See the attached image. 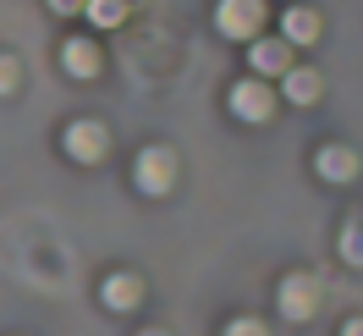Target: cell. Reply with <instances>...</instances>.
<instances>
[{
    "mask_svg": "<svg viewBox=\"0 0 363 336\" xmlns=\"http://www.w3.org/2000/svg\"><path fill=\"white\" fill-rule=\"evenodd\" d=\"M133 177H138V193H149V199H165V193H171V182H177V155H171L165 143H149V149L138 155Z\"/></svg>",
    "mask_w": 363,
    "mask_h": 336,
    "instance_id": "2",
    "label": "cell"
},
{
    "mask_svg": "<svg viewBox=\"0 0 363 336\" xmlns=\"http://www.w3.org/2000/svg\"><path fill=\"white\" fill-rule=\"evenodd\" d=\"M226 336H270V325H259L253 314H242V320H231V325H226Z\"/></svg>",
    "mask_w": 363,
    "mask_h": 336,
    "instance_id": "15",
    "label": "cell"
},
{
    "mask_svg": "<svg viewBox=\"0 0 363 336\" xmlns=\"http://www.w3.org/2000/svg\"><path fill=\"white\" fill-rule=\"evenodd\" d=\"M138 336H165V331H138Z\"/></svg>",
    "mask_w": 363,
    "mask_h": 336,
    "instance_id": "18",
    "label": "cell"
},
{
    "mask_svg": "<svg viewBox=\"0 0 363 336\" xmlns=\"http://www.w3.org/2000/svg\"><path fill=\"white\" fill-rule=\"evenodd\" d=\"M99 298H105V309H116V314L138 309V303H143V276H133V270H116V276H105Z\"/></svg>",
    "mask_w": 363,
    "mask_h": 336,
    "instance_id": "7",
    "label": "cell"
},
{
    "mask_svg": "<svg viewBox=\"0 0 363 336\" xmlns=\"http://www.w3.org/2000/svg\"><path fill=\"white\" fill-rule=\"evenodd\" d=\"M341 336H363V314H358V320H347V331H341Z\"/></svg>",
    "mask_w": 363,
    "mask_h": 336,
    "instance_id": "17",
    "label": "cell"
},
{
    "mask_svg": "<svg viewBox=\"0 0 363 336\" xmlns=\"http://www.w3.org/2000/svg\"><path fill=\"white\" fill-rule=\"evenodd\" d=\"M270 111H275V94H270L264 77H242L231 89V116L237 121H270Z\"/></svg>",
    "mask_w": 363,
    "mask_h": 336,
    "instance_id": "6",
    "label": "cell"
},
{
    "mask_svg": "<svg viewBox=\"0 0 363 336\" xmlns=\"http://www.w3.org/2000/svg\"><path fill=\"white\" fill-rule=\"evenodd\" d=\"M319 33H325V23H319V11L314 6H292V11H281V39L286 45H314Z\"/></svg>",
    "mask_w": 363,
    "mask_h": 336,
    "instance_id": "8",
    "label": "cell"
},
{
    "mask_svg": "<svg viewBox=\"0 0 363 336\" xmlns=\"http://www.w3.org/2000/svg\"><path fill=\"white\" fill-rule=\"evenodd\" d=\"M275 303H281V320L303 325V320L319 309V281H314V276H303V270H292V276L281 281V292H275Z\"/></svg>",
    "mask_w": 363,
    "mask_h": 336,
    "instance_id": "3",
    "label": "cell"
},
{
    "mask_svg": "<svg viewBox=\"0 0 363 336\" xmlns=\"http://www.w3.org/2000/svg\"><path fill=\"white\" fill-rule=\"evenodd\" d=\"M23 83V67H17V55H0V94H17Z\"/></svg>",
    "mask_w": 363,
    "mask_h": 336,
    "instance_id": "14",
    "label": "cell"
},
{
    "mask_svg": "<svg viewBox=\"0 0 363 336\" xmlns=\"http://www.w3.org/2000/svg\"><path fill=\"white\" fill-rule=\"evenodd\" d=\"M248 67L253 77H286L292 72V45L281 33H259V39H248Z\"/></svg>",
    "mask_w": 363,
    "mask_h": 336,
    "instance_id": "5",
    "label": "cell"
},
{
    "mask_svg": "<svg viewBox=\"0 0 363 336\" xmlns=\"http://www.w3.org/2000/svg\"><path fill=\"white\" fill-rule=\"evenodd\" d=\"M314 171H319L325 182H347L352 171H358V155H352L347 143H325V149L314 155Z\"/></svg>",
    "mask_w": 363,
    "mask_h": 336,
    "instance_id": "10",
    "label": "cell"
},
{
    "mask_svg": "<svg viewBox=\"0 0 363 336\" xmlns=\"http://www.w3.org/2000/svg\"><path fill=\"white\" fill-rule=\"evenodd\" d=\"M83 17L94 28H121L127 23V0H83Z\"/></svg>",
    "mask_w": 363,
    "mask_h": 336,
    "instance_id": "12",
    "label": "cell"
},
{
    "mask_svg": "<svg viewBox=\"0 0 363 336\" xmlns=\"http://www.w3.org/2000/svg\"><path fill=\"white\" fill-rule=\"evenodd\" d=\"M50 11H61V17H72V11H83V0H50Z\"/></svg>",
    "mask_w": 363,
    "mask_h": 336,
    "instance_id": "16",
    "label": "cell"
},
{
    "mask_svg": "<svg viewBox=\"0 0 363 336\" xmlns=\"http://www.w3.org/2000/svg\"><path fill=\"white\" fill-rule=\"evenodd\" d=\"M341 259L363 270V215H352V221L341 226Z\"/></svg>",
    "mask_w": 363,
    "mask_h": 336,
    "instance_id": "13",
    "label": "cell"
},
{
    "mask_svg": "<svg viewBox=\"0 0 363 336\" xmlns=\"http://www.w3.org/2000/svg\"><path fill=\"white\" fill-rule=\"evenodd\" d=\"M319 89H325V83H319V72H314V67H292L286 77H281V94H286L292 105H314Z\"/></svg>",
    "mask_w": 363,
    "mask_h": 336,
    "instance_id": "11",
    "label": "cell"
},
{
    "mask_svg": "<svg viewBox=\"0 0 363 336\" xmlns=\"http://www.w3.org/2000/svg\"><path fill=\"white\" fill-rule=\"evenodd\" d=\"M99 61H105V55H99L94 39H67V45H61V67H67L72 77H83V83L99 77Z\"/></svg>",
    "mask_w": 363,
    "mask_h": 336,
    "instance_id": "9",
    "label": "cell"
},
{
    "mask_svg": "<svg viewBox=\"0 0 363 336\" xmlns=\"http://www.w3.org/2000/svg\"><path fill=\"white\" fill-rule=\"evenodd\" d=\"M61 149H67L77 166H99V160L111 155V133H105L99 121H72L67 138H61Z\"/></svg>",
    "mask_w": 363,
    "mask_h": 336,
    "instance_id": "4",
    "label": "cell"
},
{
    "mask_svg": "<svg viewBox=\"0 0 363 336\" xmlns=\"http://www.w3.org/2000/svg\"><path fill=\"white\" fill-rule=\"evenodd\" d=\"M215 33L220 39H259L264 33V0H220L215 6Z\"/></svg>",
    "mask_w": 363,
    "mask_h": 336,
    "instance_id": "1",
    "label": "cell"
}]
</instances>
